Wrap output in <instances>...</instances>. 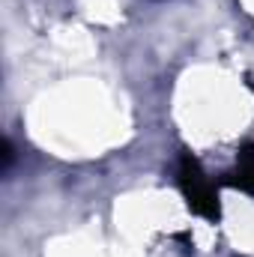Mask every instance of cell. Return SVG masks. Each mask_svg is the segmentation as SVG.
Here are the masks:
<instances>
[{"instance_id":"cell-1","label":"cell","mask_w":254,"mask_h":257,"mask_svg":"<svg viewBox=\"0 0 254 257\" xmlns=\"http://www.w3.org/2000/svg\"><path fill=\"white\" fill-rule=\"evenodd\" d=\"M180 186H183V194H186L189 206L197 215L218 218V194H215L212 183L203 177L200 165L191 156H183V162H180Z\"/></svg>"},{"instance_id":"cell-2","label":"cell","mask_w":254,"mask_h":257,"mask_svg":"<svg viewBox=\"0 0 254 257\" xmlns=\"http://www.w3.org/2000/svg\"><path fill=\"white\" fill-rule=\"evenodd\" d=\"M236 183L254 194V150L239 153V165H236Z\"/></svg>"}]
</instances>
